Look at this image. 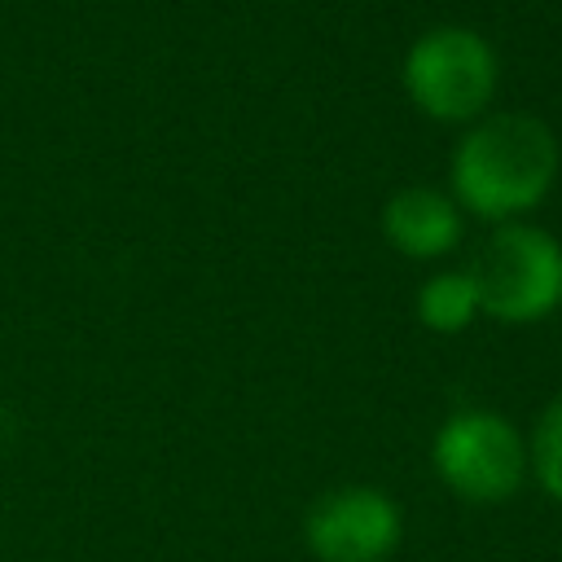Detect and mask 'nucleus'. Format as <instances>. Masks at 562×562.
<instances>
[{"label":"nucleus","instance_id":"nucleus-7","mask_svg":"<svg viewBox=\"0 0 562 562\" xmlns=\"http://www.w3.org/2000/svg\"><path fill=\"white\" fill-rule=\"evenodd\" d=\"M479 316V290L470 272H435L417 290V321L430 334H461Z\"/></svg>","mask_w":562,"mask_h":562},{"label":"nucleus","instance_id":"nucleus-1","mask_svg":"<svg viewBox=\"0 0 562 562\" xmlns=\"http://www.w3.org/2000/svg\"><path fill=\"white\" fill-rule=\"evenodd\" d=\"M452 202L479 220L509 224L540 206L558 180V136L536 114L479 119L452 149Z\"/></svg>","mask_w":562,"mask_h":562},{"label":"nucleus","instance_id":"nucleus-9","mask_svg":"<svg viewBox=\"0 0 562 562\" xmlns=\"http://www.w3.org/2000/svg\"><path fill=\"white\" fill-rule=\"evenodd\" d=\"M13 435H18V417L0 404V448H9V443H13Z\"/></svg>","mask_w":562,"mask_h":562},{"label":"nucleus","instance_id":"nucleus-2","mask_svg":"<svg viewBox=\"0 0 562 562\" xmlns=\"http://www.w3.org/2000/svg\"><path fill=\"white\" fill-rule=\"evenodd\" d=\"M496 79V48L470 26H435L404 53V92L435 123H479Z\"/></svg>","mask_w":562,"mask_h":562},{"label":"nucleus","instance_id":"nucleus-5","mask_svg":"<svg viewBox=\"0 0 562 562\" xmlns=\"http://www.w3.org/2000/svg\"><path fill=\"white\" fill-rule=\"evenodd\" d=\"M404 536L400 505L382 487L347 483L312 501L303 540L316 562H386Z\"/></svg>","mask_w":562,"mask_h":562},{"label":"nucleus","instance_id":"nucleus-6","mask_svg":"<svg viewBox=\"0 0 562 562\" xmlns=\"http://www.w3.org/2000/svg\"><path fill=\"white\" fill-rule=\"evenodd\" d=\"M382 233L404 259H443L461 241V206L430 184H408L386 198Z\"/></svg>","mask_w":562,"mask_h":562},{"label":"nucleus","instance_id":"nucleus-8","mask_svg":"<svg viewBox=\"0 0 562 562\" xmlns=\"http://www.w3.org/2000/svg\"><path fill=\"white\" fill-rule=\"evenodd\" d=\"M527 470L553 501H562V395H553V404H544V413L527 439Z\"/></svg>","mask_w":562,"mask_h":562},{"label":"nucleus","instance_id":"nucleus-4","mask_svg":"<svg viewBox=\"0 0 562 562\" xmlns=\"http://www.w3.org/2000/svg\"><path fill=\"white\" fill-rule=\"evenodd\" d=\"M439 483L470 505H501L527 479V439L492 408H457L430 443Z\"/></svg>","mask_w":562,"mask_h":562},{"label":"nucleus","instance_id":"nucleus-3","mask_svg":"<svg viewBox=\"0 0 562 562\" xmlns=\"http://www.w3.org/2000/svg\"><path fill=\"white\" fill-rule=\"evenodd\" d=\"M470 281L479 312L505 325H531L562 303V246L536 224H501L483 237Z\"/></svg>","mask_w":562,"mask_h":562}]
</instances>
